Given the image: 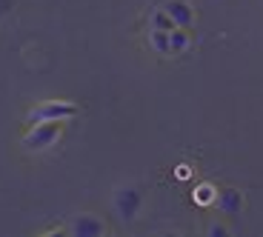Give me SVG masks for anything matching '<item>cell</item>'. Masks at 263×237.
Masks as SVG:
<instances>
[{"label": "cell", "mask_w": 263, "mask_h": 237, "mask_svg": "<svg viewBox=\"0 0 263 237\" xmlns=\"http://www.w3.org/2000/svg\"><path fill=\"white\" fill-rule=\"evenodd\" d=\"M60 132H63V123L60 120H49V123H34L32 132L23 137V146L29 152H46L49 146L58 143Z\"/></svg>", "instance_id": "6da1fadb"}, {"label": "cell", "mask_w": 263, "mask_h": 237, "mask_svg": "<svg viewBox=\"0 0 263 237\" xmlns=\"http://www.w3.org/2000/svg\"><path fill=\"white\" fill-rule=\"evenodd\" d=\"M217 209H220V214H229V218L240 214V209H243V194H240L237 189L220 191V198H217Z\"/></svg>", "instance_id": "8992f818"}, {"label": "cell", "mask_w": 263, "mask_h": 237, "mask_svg": "<svg viewBox=\"0 0 263 237\" xmlns=\"http://www.w3.org/2000/svg\"><path fill=\"white\" fill-rule=\"evenodd\" d=\"M69 231H72L74 237H100V234H106V223L98 220L95 214H80V218H74V223Z\"/></svg>", "instance_id": "5b68a950"}, {"label": "cell", "mask_w": 263, "mask_h": 237, "mask_svg": "<svg viewBox=\"0 0 263 237\" xmlns=\"http://www.w3.org/2000/svg\"><path fill=\"white\" fill-rule=\"evenodd\" d=\"M163 12L169 14V17L175 20V26H180V29H192V23H195V9H192L186 0H166Z\"/></svg>", "instance_id": "277c9868"}, {"label": "cell", "mask_w": 263, "mask_h": 237, "mask_svg": "<svg viewBox=\"0 0 263 237\" xmlns=\"http://www.w3.org/2000/svg\"><path fill=\"white\" fill-rule=\"evenodd\" d=\"M212 200H217L215 194H212V186H200V189H197V203H212Z\"/></svg>", "instance_id": "30bf717a"}, {"label": "cell", "mask_w": 263, "mask_h": 237, "mask_svg": "<svg viewBox=\"0 0 263 237\" xmlns=\"http://www.w3.org/2000/svg\"><path fill=\"white\" fill-rule=\"evenodd\" d=\"M169 37H172V54H180V52H186L189 49V43H192V34H189V29H172L169 32Z\"/></svg>", "instance_id": "52a82bcc"}, {"label": "cell", "mask_w": 263, "mask_h": 237, "mask_svg": "<svg viewBox=\"0 0 263 237\" xmlns=\"http://www.w3.org/2000/svg\"><path fill=\"white\" fill-rule=\"evenodd\" d=\"M209 234H226L223 226H209Z\"/></svg>", "instance_id": "8fae6325"}, {"label": "cell", "mask_w": 263, "mask_h": 237, "mask_svg": "<svg viewBox=\"0 0 263 237\" xmlns=\"http://www.w3.org/2000/svg\"><path fill=\"white\" fill-rule=\"evenodd\" d=\"M152 29H160V32H172V29H178L175 26V20L169 17V14L160 9V12H155V17H152Z\"/></svg>", "instance_id": "9c48e42d"}, {"label": "cell", "mask_w": 263, "mask_h": 237, "mask_svg": "<svg viewBox=\"0 0 263 237\" xmlns=\"http://www.w3.org/2000/svg\"><path fill=\"white\" fill-rule=\"evenodd\" d=\"M152 46H155V52L158 54H172V37L169 32H160V29H152Z\"/></svg>", "instance_id": "ba28073f"}, {"label": "cell", "mask_w": 263, "mask_h": 237, "mask_svg": "<svg viewBox=\"0 0 263 237\" xmlns=\"http://www.w3.org/2000/svg\"><path fill=\"white\" fill-rule=\"evenodd\" d=\"M78 114V106L74 103H69V100H46V103H40L37 109H32L29 112V123H49V120H69V117H74Z\"/></svg>", "instance_id": "7a4b0ae2"}, {"label": "cell", "mask_w": 263, "mask_h": 237, "mask_svg": "<svg viewBox=\"0 0 263 237\" xmlns=\"http://www.w3.org/2000/svg\"><path fill=\"white\" fill-rule=\"evenodd\" d=\"M6 9H12V0H0V14L6 12Z\"/></svg>", "instance_id": "7c38bea8"}, {"label": "cell", "mask_w": 263, "mask_h": 237, "mask_svg": "<svg viewBox=\"0 0 263 237\" xmlns=\"http://www.w3.org/2000/svg\"><path fill=\"white\" fill-rule=\"evenodd\" d=\"M140 191L135 189V186H123V189H118V194H115V211H118V218L126 220V223H132V220L138 218L140 211Z\"/></svg>", "instance_id": "3957f363"}]
</instances>
